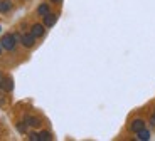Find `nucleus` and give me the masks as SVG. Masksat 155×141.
Here are the masks:
<instances>
[{
	"label": "nucleus",
	"mask_w": 155,
	"mask_h": 141,
	"mask_svg": "<svg viewBox=\"0 0 155 141\" xmlns=\"http://www.w3.org/2000/svg\"><path fill=\"white\" fill-rule=\"evenodd\" d=\"M19 44H20V35L17 32H7L0 37V46L7 52H14Z\"/></svg>",
	"instance_id": "nucleus-1"
},
{
	"label": "nucleus",
	"mask_w": 155,
	"mask_h": 141,
	"mask_svg": "<svg viewBox=\"0 0 155 141\" xmlns=\"http://www.w3.org/2000/svg\"><path fill=\"white\" fill-rule=\"evenodd\" d=\"M35 40H37V39H35L31 32H27V34H20V46L25 47V49H32V47L35 46Z\"/></svg>",
	"instance_id": "nucleus-2"
},
{
	"label": "nucleus",
	"mask_w": 155,
	"mask_h": 141,
	"mask_svg": "<svg viewBox=\"0 0 155 141\" xmlns=\"http://www.w3.org/2000/svg\"><path fill=\"white\" fill-rule=\"evenodd\" d=\"M58 19H59V14H58V12H49L47 15L42 17V24L46 25V29H51V27L56 25Z\"/></svg>",
	"instance_id": "nucleus-3"
},
{
	"label": "nucleus",
	"mask_w": 155,
	"mask_h": 141,
	"mask_svg": "<svg viewBox=\"0 0 155 141\" xmlns=\"http://www.w3.org/2000/svg\"><path fill=\"white\" fill-rule=\"evenodd\" d=\"M24 121L27 123V126L32 128V130H37V128L42 126V119L37 118V116H32V114H25L24 116Z\"/></svg>",
	"instance_id": "nucleus-4"
},
{
	"label": "nucleus",
	"mask_w": 155,
	"mask_h": 141,
	"mask_svg": "<svg viewBox=\"0 0 155 141\" xmlns=\"http://www.w3.org/2000/svg\"><path fill=\"white\" fill-rule=\"evenodd\" d=\"M31 34L34 35L35 39L44 37V34H46V25H44V24H41V22L32 24V25H31Z\"/></svg>",
	"instance_id": "nucleus-5"
},
{
	"label": "nucleus",
	"mask_w": 155,
	"mask_h": 141,
	"mask_svg": "<svg viewBox=\"0 0 155 141\" xmlns=\"http://www.w3.org/2000/svg\"><path fill=\"white\" fill-rule=\"evenodd\" d=\"M145 128V119L142 118H135L130 121V124H128V130H130V133H138L140 130H143Z\"/></svg>",
	"instance_id": "nucleus-6"
},
{
	"label": "nucleus",
	"mask_w": 155,
	"mask_h": 141,
	"mask_svg": "<svg viewBox=\"0 0 155 141\" xmlns=\"http://www.w3.org/2000/svg\"><path fill=\"white\" fill-rule=\"evenodd\" d=\"M2 91L7 92V94L14 91V79H12L10 76H5L4 82H2Z\"/></svg>",
	"instance_id": "nucleus-7"
},
{
	"label": "nucleus",
	"mask_w": 155,
	"mask_h": 141,
	"mask_svg": "<svg viewBox=\"0 0 155 141\" xmlns=\"http://www.w3.org/2000/svg\"><path fill=\"white\" fill-rule=\"evenodd\" d=\"M12 8H14L12 0H0V14H8Z\"/></svg>",
	"instance_id": "nucleus-8"
},
{
	"label": "nucleus",
	"mask_w": 155,
	"mask_h": 141,
	"mask_svg": "<svg viewBox=\"0 0 155 141\" xmlns=\"http://www.w3.org/2000/svg\"><path fill=\"white\" fill-rule=\"evenodd\" d=\"M35 12H37L39 17H44V15H47V14L51 12V5L46 4V2H42V4L37 5V10H35Z\"/></svg>",
	"instance_id": "nucleus-9"
},
{
	"label": "nucleus",
	"mask_w": 155,
	"mask_h": 141,
	"mask_svg": "<svg viewBox=\"0 0 155 141\" xmlns=\"http://www.w3.org/2000/svg\"><path fill=\"white\" fill-rule=\"evenodd\" d=\"M15 128H17V131H19L20 134H27L29 130H31V128L27 126V123L24 121V119H22V121H17L15 123Z\"/></svg>",
	"instance_id": "nucleus-10"
},
{
	"label": "nucleus",
	"mask_w": 155,
	"mask_h": 141,
	"mask_svg": "<svg viewBox=\"0 0 155 141\" xmlns=\"http://www.w3.org/2000/svg\"><path fill=\"white\" fill-rule=\"evenodd\" d=\"M137 134V139H138V141H148V139H150V136H152V134H150V131H148V130H145V128H143V130H140L138 131V133H135Z\"/></svg>",
	"instance_id": "nucleus-11"
},
{
	"label": "nucleus",
	"mask_w": 155,
	"mask_h": 141,
	"mask_svg": "<svg viewBox=\"0 0 155 141\" xmlns=\"http://www.w3.org/2000/svg\"><path fill=\"white\" fill-rule=\"evenodd\" d=\"M37 134H39V141H52V138H54L51 131H46V130H44V131H39Z\"/></svg>",
	"instance_id": "nucleus-12"
},
{
	"label": "nucleus",
	"mask_w": 155,
	"mask_h": 141,
	"mask_svg": "<svg viewBox=\"0 0 155 141\" xmlns=\"http://www.w3.org/2000/svg\"><path fill=\"white\" fill-rule=\"evenodd\" d=\"M27 139H31V141H39V134L34 133V131H29V133H27Z\"/></svg>",
	"instance_id": "nucleus-13"
},
{
	"label": "nucleus",
	"mask_w": 155,
	"mask_h": 141,
	"mask_svg": "<svg viewBox=\"0 0 155 141\" xmlns=\"http://www.w3.org/2000/svg\"><path fill=\"white\" fill-rule=\"evenodd\" d=\"M7 92H4L2 91V94H0V106H5V104H7Z\"/></svg>",
	"instance_id": "nucleus-14"
},
{
	"label": "nucleus",
	"mask_w": 155,
	"mask_h": 141,
	"mask_svg": "<svg viewBox=\"0 0 155 141\" xmlns=\"http://www.w3.org/2000/svg\"><path fill=\"white\" fill-rule=\"evenodd\" d=\"M4 79H5V74L0 71V92H2V82H4Z\"/></svg>",
	"instance_id": "nucleus-15"
},
{
	"label": "nucleus",
	"mask_w": 155,
	"mask_h": 141,
	"mask_svg": "<svg viewBox=\"0 0 155 141\" xmlns=\"http://www.w3.org/2000/svg\"><path fill=\"white\" fill-rule=\"evenodd\" d=\"M150 124H152V126H155V111L152 113V116H150Z\"/></svg>",
	"instance_id": "nucleus-16"
},
{
	"label": "nucleus",
	"mask_w": 155,
	"mask_h": 141,
	"mask_svg": "<svg viewBox=\"0 0 155 141\" xmlns=\"http://www.w3.org/2000/svg\"><path fill=\"white\" fill-rule=\"evenodd\" d=\"M49 2H51V4H61L62 0H49Z\"/></svg>",
	"instance_id": "nucleus-17"
},
{
	"label": "nucleus",
	"mask_w": 155,
	"mask_h": 141,
	"mask_svg": "<svg viewBox=\"0 0 155 141\" xmlns=\"http://www.w3.org/2000/svg\"><path fill=\"white\" fill-rule=\"evenodd\" d=\"M2 50H4V49H2V46H0V56H2Z\"/></svg>",
	"instance_id": "nucleus-18"
},
{
	"label": "nucleus",
	"mask_w": 155,
	"mask_h": 141,
	"mask_svg": "<svg viewBox=\"0 0 155 141\" xmlns=\"http://www.w3.org/2000/svg\"><path fill=\"white\" fill-rule=\"evenodd\" d=\"M0 32H2V25H0Z\"/></svg>",
	"instance_id": "nucleus-19"
}]
</instances>
